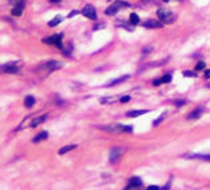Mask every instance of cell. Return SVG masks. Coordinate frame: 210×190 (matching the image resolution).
<instances>
[{"label":"cell","mask_w":210,"mask_h":190,"mask_svg":"<svg viewBox=\"0 0 210 190\" xmlns=\"http://www.w3.org/2000/svg\"><path fill=\"white\" fill-rule=\"evenodd\" d=\"M103 130H108L112 133H132L133 132V126L129 125H120V124H115V125H109V126H101Z\"/></svg>","instance_id":"cell-1"},{"label":"cell","mask_w":210,"mask_h":190,"mask_svg":"<svg viewBox=\"0 0 210 190\" xmlns=\"http://www.w3.org/2000/svg\"><path fill=\"white\" fill-rule=\"evenodd\" d=\"M157 16H158V19H160L162 23H166V24L174 23V19H175L174 13L170 12V11H168V9H158L157 11Z\"/></svg>","instance_id":"cell-2"},{"label":"cell","mask_w":210,"mask_h":190,"mask_svg":"<svg viewBox=\"0 0 210 190\" xmlns=\"http://www.w3.org/2000/svg\"><path fill=\"white\" fill-rule=\"evenodd\" d=\"M129 5H130L129 3H125V2H122V0H116L112 5H109V7L105 9V13L108 16H113V15H116L118 11H120L121 7H129Z\"/></svg>","instance_id":"cell-3"},{"label":"cell","mask_w":210,"mask_h":190,"mask_svg":"<svg viewBox=\"0 0 210 190\" xmlns=\"http://www.w3.org/2000/svg\"><path fill=\"white\" fill-rule=\"evenodd\" d=\"M81 13L85 16V18H88L90 20H96V19H97V12H96V8L93 7V5H90V4L85 5V7L83 8V11H81Z\"/></svg>","instance_id":"cell-4"},{"label":"cell","mask_w":210,"mask_h":190,"mask_svg":"<svg viewBox=\"0 0 210 190\" xmlns=\"http://www.w3.org/2000/svg\"><path fill=\"white\" fill-rule=\"evenodd\" d=\"M61 68V64L57 63V61H49V63H44L43 65H40L37 68V71H45L48 73V72H52V71H56V69H59Z\"/></svg>","instance_id":"cell-5"},{"label":"cell","mask_w":210,"mask_h":190,"mask_svg":"<svg viewBox=\"0 0 210 190\" xmlns=\"http://www.w3.org/2000/svg\"><path fill=\"white\" fill-rule=\"evenodd\" d=\"M124 153V149L122 148H113L109 153V162L110 164H116L118 160H120L121 154Z\"/></svg>","instance_id":"cell-6"},{"label":"cell","mask_w":210,"mask_h":190,"mask_svg":"<svg viewBox=\"0 0 210 190\" xmlns=\"http://www.w3.org/2000/svg\"><path fill=\"white\" fill-rule=\"evenodd\" d=\"M2 71L4 73H16V72L19 71V66L15 63H7L2 66Z\"/></svg>","instance_id":"cell-7"},{"label":"cell","mask_w":210,"mask_h":190,"mask_svg":"<svg viewBox=\"0 0 210 190\" xmlns=\"http://www.w3.org/2000/svg\"><path fill=\"white\" fill-rule=\"evenodd\" d=\"M61 37H63L61 33H59V35H52V36H49V37L43 39V43L44 44H55V45H56V44L61 40Z\"/></svg>","instance_id":"cell-8"},{"label":"cell","mask_w":210,"mask_h":190,"mask_svg":"<svg viewBox=\"0 0 210 190\" xmlns=\"http://www.w3.org/2000/svg\"><path fill=\"white\" fill-rule=\"evenodd\" d=\"M143 25L146 28H162L164 23L162 21H158V20H146L143 23Z\"/></svg>","instance_id":"cell-9"},{"label":"cell","mask_w":210,"mask_h":190,"mask_svg":"<svg viewBox=\"0 0 210 190\" xmlns=\"http://www.w3.org/2000/svg\"><path fill=\"white\" fill-rule=\"evenodd\" d=\"M47 114H44V116H40V117H36V119H33L31 121V128H35V126H39L40 124H43V122L47 120Z\"/></svg>","instance_id":"cell-10"},{"label":"cell","mask_w":210,"mask_h":190,"mask_svg":"<svg viewBox=\"0 0 210 190\" xmlns=\"http://www.w3.org/2000/svg\"><path fill=\"white\" fill-rule=\"evenodd\" d=\"M128 79H129V75H125V76H122V77H118V79L113 80V81H110V82H108L105 87H113V85H116V84H118V82H122V81H125V80H128Z\"/></svg>","instance_id":"cell-11"},{"label":"cell","mask_w":210,"mask_h":190,"mask_svg":"<svg viewBox=\"0 0 210 190\" xmlns=\"http://www.w3.org/2000/svg\"><path fill=\"white\" fill-rule=\"evenodd\" d=\"M149 110H130L127 113L128 117H138V116H143L145 113H148Z\"/></svg>","instance_id":"cell-12"},{"label":"cell","mask_w":210,"mask_h":190,"mask_svg":"<svg viewBox=\"0 0 210 190\" xmlns=\"http://www.w3.org/2000/svg\"><path fill=\"white\" fill-rule=\"evenodd\" d=\"M35 103H36V100H35V97H33V96H27L25 97L24 104H25L27 108H32L33 105H35Z\"/></svg>","instance_id":"cell-13"},{"label":"cell","mask_w":210,"mask_h":190,"mask_svg":"<svg viewBox=\"0 0 210 190\" xmlns=\"http://www.w3.org/2000/svg\"><path fill=\"white\" fill-rule=\"evenodd\" d=\"M48 137V132H41V133H39V135L33 138V142H40L43 141V140H45Z\"/></svg>","instance_id":"cell-14"},{"label":"cell","mask_w":210,"mask_h":190,"mask_svg":"<svg viewBox=\"0 0 210 190\" xmlns=\"http://www.w3.org/2000/svg\"><path fill=\"white\" fill-rule=\"evenodd\" d=\"M129 185H133V186H143V181L140 180L138 177H133L129 180Z\"/></svg>","instance_id":"cell-15"},{"label":"cell","mask_w":210,"mask_h":190,"mask_svg":"<svg viewBox=\"0 0 210 190\" xmlns=\"http://www.w3.org/2000/svg\"><path fill=\"white\" fill-rule=\"evenodd\" d=\"M202 113V109H197V110H193L191 113H189L188 116V120H193V119H198Z\"/></svg>","instance_id":"cell-16"},{"label":"cell","mask_w":210,"mask_h":190,"mask_svg":"<svg viewBox=\"0 0 210 190\" xmlns=\"http://www.w3.org/2000/svg\"><path fill=\"white\" fill-rule=\"evenodd\" d=\"M129 23H130V24H133V25L138 24V23H140L138 15H137V13H132V15H130V16H129Z\"/></svg>","instance_id":"cell-17"},{"label":"cell","mask_w":210,"mask_h":190,"mask_svg":"<svg viewBox=\"0 0 210 190\" xmlns=\"http://www.w3.org/2000/svg\"><path fill=\"white\" fill-rule=\"evenodd\" d=\"M60 23H61V18H60V16H55V18L48 23V25H49L51 28H53V27H56V25H59Z\"/></svg>","instance_id":"cell-18"},{"label":"cell","mask_w":210,"mask_h":190,"mask_svg":"<svg viewBox=\"0 0 210 190\" xmlns=\"http://www.w3.org/2000/svg\"><path fill=\"white\" fill-rule=\"evenodd\" d=\"M73 149H76V145H67V146L61 148L59 150V154H65L67 152H71V150H73Z\"/></svg>","instance_id":"cell-19"},{"label":"cell","mask_w":210,"mask_h":190,"mask_svg":"<svg viewBox=\"0 0 210 190\" xmlns=\"http://www.w3.org/2000/svg\"><path fill=\"white\" fill-rule=\"evenodd\" d=\"M23 3H20L18 7H15V8H12V15L13 16H20L21 15V12H23Z\"/></svg>","instance_id":"cell-20"},{"label":"cell","mask_w":210,"mask_h":190,"mask_svg":"<svg viewBox=\"0 0 210 190\" xmlns=\"http://www.w3.org/2000/svg\"><path fill=\"white\" fill-rule=\"evenodd\" d=\"M189 157H193V158H202V160H205V161H210V154H191L189 156Z\"/></svg>","instance_id":"cell-21"},{"label":"cell","mask_w":210,"mask_h":190,"mask_svg":"<svg viewBox=\"0 0 210 190\" xmlns=\"http://www.w3.org/2000/svg\"><path fill=\"white\" fill-rule=\"evenodd\" d=\"M165 116H166L165 113H162V114H161L160 117H158V119H157V120H156L154 122H153V125H154V126H157V125H160V124H161V121H164V119H165Z\"/></svg>","instance_id":"cell-22"},{"label":"cell","mask_w":210,"mask_h":190,"mask_svg":"<svg viewBox=\"0 0 210 190\" xmlns=\"http://www.w3.org/2000/svg\"><path fill=\"white\" fill-rule=\"evenodd\" d=\"M206 68V63H203V61H200L197 65H196V71H202Z\"/></svg>","instance_id":"cell-23"},{"label":"cell","mask_w":210,"mask_h":190,"mask_svg":"<svg viewBox=\"0 0 210 190\" xmlns=\"http://www.w3.org/2000/svg\"><path fill=\"white\" fill-rule=\"evenodd\" d=\"M124 190H144L143 186H133V185H128Z\"/></svg>","instance_id":"cell-24"},{"label":"cell","mask_w":210,"mask_h":190,"mask_svg":"<svg viewBox=\"0 0 210 190\" xmlns=\"http://www.w3.org/2000/svg\"><path fill=\"white\" fill-rule=\"evenodd\" d=\"M161 80H162V82H170V81H172V75H170V73H168V75H165V76H164Z\"/></svg>","instance_id":"cell-25"},{"label":"cell","mask_w":210,"mask_h":190,"mask_svg":"<svg viewBox=\"0 0 210 190\" xmlns=\"http://www.w3.org/2000/svg\"><path fill=\"white\" fill-rule=\"evenodd\" d=\"M185 77H193V76H196L194 72H190V71H184V73H182Z\"/></svg>","instance_id":"cell-26"},{"label":"cell","mask_w":210,"mask_h":190,"mask_svg":"<svg viewBox=\"0 0 210 190\" xmlns=\"http://www.w3.org/2000/svg\"><path fill=\"white\" fill-rule=\"evenodd\" d=\"M77 13H80V11H77V9H73L72 12H71L69 15H68V18H73V16H76Z\"/></svg>","instance_id":"cell-27"},{"label":"cell","mask_w":210,"mask_h":190,"mask_svg":"<svg viewBox=\"0 0 210 190\" xmlns=\"http://www.w3.org/2000/svg\"><path fill=\"white\" fill-rule=\"evenodd\" d=\"M129 100H130V96H124V97L120 98V101H121V103H128Z\"/></svg>","instance_id":"cell-28"},{"label":"cell","mask_w":210,"mask_h":190,"mask_svg":"<svg viewBox=\"0 0 210 190\" xmlns=\"http://www.w3.org/2000/svg\"><path fill=\"white\" fill-rule=\"evenodd\" d=\"M146 190H160V187L156 186V185H150V186H148Z\"/></svg>","instance_id":"cell-29"},{"label":"cell","mask_w":210,"mask_h":190,"mask_svg":"<svg viewBox=\"0 0 210 190\" xmlns=\"http://www.w3.org/2000/svg\"><path fill=\"white\" fill-rule=\"evenodd\" d=\"M153 84H154V85H160V84H162V80L161 79H157V80L153 81Z\"/></svg>","instance_id":"cell-30"},{"label":"cell","mask_w":210,"mask_h":190,"mask_svg":"<svg viewBox=\"0 0 210 190\" xmlns=\"http://www.w3.org/2000/svg\"><path fill=\"white\" fill-rule=\"evenodd\" d=\"M205 77H206V79H210V69L205 71Z\"/></svg>","instance_id":"cell-31"},{"label":"cell","mask_w":210,"mask_h":190,"mask_svg":"<svg viewBox=\"0 0 210 190\" xmlns=\"http://www.w3.org/2000/svg\"><path fill=\"white\" fill-rule=\"evenodd\" d=\"M169 187H170V181H168V183H166V185L162 187V190H169Z\"/></svg>","instance_id":"cell-32"},{"label":"cell","mask_w":210,"mask_h":190,"mask_svg":"<svg viewBox=\"0 0 210 190\" xmlns=\"http://www.w3.org/2000/svg\"><path fill=\"white\" fill-rule=\"evenodd\" d=\"M185 104V100H181V101H177V107H181V105Z\"/></svg>","instance_id":"cell-33"},{"label":"cell","mask_w":210,"mask_h":190,"mask_svg":"<svg viewBox=\"0 0 210 190\" xmlns=\"http://www.w3.org/2000/svg\"><path fill=\"white\" fill-rule=\"evenodd\" d=\"M152 51V48H145L144 49V55H148V52H150Z\"/></svg>","instance_id":"cell-34"},{"label":"cell","mask_w":210,"mask_h":190,"mask_svg":"<svg viewBox=\"0 0 210 190\" xmlns=\"http://www.w3.org/2000/svg\"><path fill=\"white\" fill-rule=\"evenodd\" d=\"M61 0H51V3H60Z\"/></svg>","instance_id":"cell-35"},{"label":"cell","mask_w":210,"mask_h":190,"mask_svg":"<svg viewBox=\"0 0 210 190\" xmlns=\"http://www.w3.org/2000/svg\"><path fill=\"white\" fill-rule=\"evenodd\" d=\"M180 2H182V0H180Z\"/></svg>","instance_id":"cell-36"}]
</instances>
